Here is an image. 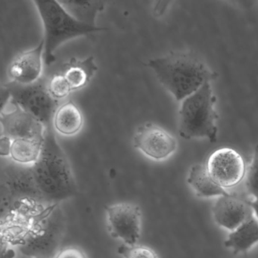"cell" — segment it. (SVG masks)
Returning <instances> with one entry per match:
<instances>
[{"mask_svg":"<svg viewBox=\"0 0 258 258\" xmlns=\"http://www.w3.org/2000/svg\"><path fill=\"white\" fill-rule=\"evenodd\" d=\"M54 258H87V256L80 247L69 246L60 249Z\"/></svg>","mask_w":258,"mask_h":258,"instance_id":"obj_23","label":"cell"},{"mask_svg":"<svg viewBox=\"0 0 258 258\" xmlns=\"http://www.w3.org/2000/svg\"><path fill=\"white\" fill-rule=\"evenodd\" d=\"M44 62V41L42 39L33 49L19 54L9 66L8 75L12 82L19 85L35 84L42 79Z\"/></svg>","mask_w":258,"mask_h":258,"instance_id":"obj_12","label":"cell"},{"mask_svg":"<svg viewBox=\"0 0 258 258\" xmlns=\"http://www.w3.org/2000/svg\"><path fill=\"white\" fill-rule=\"evenodd\" d=\"M66 230V217L59 204L45 208L19 246L28 257L54 258L60 250Z\"/></svg>","mask_w":258,"mask_h":258,"instance_id":"obj_6","label":"cell"},{"mask_svg":"<svg viewBox=\"0 0 258 258\" xmlns=\"http://www.w3.org/2000/svg\"><path fill=\"white\" fill-rule=\"evenodd\" d=\"M43 24L44 36V62L46 66L55 61V52L60 46L77 37L104 31L105 28L81 23L72 17L59 1H34Z\"/></svg>","mask_w":258,"mask_h":258,"instance_id":"obj_4","label":"cell"},{"mask_svg":"<svg viewBox=\"0 0 258 258\" xmlns=\"http://www.w3.org/2000/svg\"><path fill=\"white\" fill-rule=\"evenodd\" d=\"M64 10L78 22L96 27V20L99 13L105 10V2L102 1H59Z\"/></svg>","mask_w":258,"mask_h":258,"instance_id":"obj_18","label":"cell"},{"mask_svg":"<svg viewBox=\"0 0 258 258\" xmlns=\"http://www.w3.org/2000/svg\"><path fill=\"white\" fill-rule=\"evenodd\" d=\"M52 127L46 128L40 158L32 165L37 185L50 205L68 200L78 192L73 170Z\"/></svg>","mask_w":258,"mask_h":258,"instance_id":"obj_2","label":"cell"},{"mask_svg":"<svg viewBox=\"0 0 258 258\" xmlns=\"http://www.w3.org/2000/svg\"><path fill=\"white\" fill-rule=\"evenodd\" d=\"M187 183L199 198H219L229 194L210 176L205 164L191 166L187 176Z\"/></svg>","mask_w":258,"mask_h":258,"instance_id":"obj_16","label":"cell"},{"mask_svg":"<svg viewBox=\"0 0 258 258\" xmlns=\"http://www.w3.org/2000/svg\"><path fill=\"white\" fill-rule=\"evenodd\" d=\"M5 87L11 95L10 103L13 106L31 114L46 127L52 126L54 114L60 104L49 94L46 81L41 79L28 86L11 82Z\"/></svg>","mask_w":258,"mask_h":258,"instance_id":"obj_7","label":"cell"},{"mask_svg":"<svg viewBox=\"0 0 258 258\" xmlns=\"http://www.w3.org/2000/svg\"><path fill=\"white\" fill-rule=\"evenodd\" d=\"M245 185L250 196L258 197V144L253 149L250 164L246 170Z\"/></svg>","mask_w":258,"mask_h":258,"instance_id":"obj_21","label":"cell"},{"mask_svg":"<svg viewBox=\"0 0 258 258\" xmlns=\"http://www.w3.org/2000/svg\"><path fill=\"white\" fill-rule=\"evenodd\" d=\"M110 233L126 245H134L141 235V209L129 202L114 204L106 208Z\"/></svg>","mask_w":258,"mask_h":258,"instance_id":"obj_9","label":"cell"},{"mask_svg":"<svg viewBox=\"0 0 258 258\" xmlns=\"http://www.w3.org/2000/svg\"><path fill=\"white\" fill-rule=\"evenodd\" d=\"M216 96L211 83L180 103L178 119L179 136L185 140L205 139L211 143L217 140V114Z\"/></svg>","mask_w":258,"mask_h":258,"instance_id":"obj_5","label":"cell"},{"mask_svg":"<svg viewBox=\"0 0 258 258\" xmlns=\"http://www.w3.org/2000/svg\"><path fill=\"white\" fill-rule=\"evenodd\" d=\"M13 141L11 138L5 135H1L0 140V155L2 157H10Z\"/></svg>","mask_w":258,"mask_h":258,"instance_id":"obj_24","label":"cell"},{"mask_svg":"<svg viewBox=\"0 0 258 258\" xmlns=\"http://www.w3.org/2000/svg\"><path fill=\"white\" fill-rule=\"evenodd\" d=\"M50 204L40 191L32 166L7 161L0 173L1 219L14 212L40 213Z\"/></svg>","mask_w":258,"mask_h":258,"instance_id":"obj_3","label":"cell"},{"mask_svg":"<svg viewBox=\"0 0 258 258\" xmlns=\"http://www.w3.org/2000/svg\"><path fill=\"white\" fill-rule=\"evenodd\" d=\"M133 144L145 156L157 161L170 158L178 146L176 138L168 131L151 123H145L138 128Z\"/></svg>","mask_w":258,"mask_h":258,"instance_id":"obj_10","label":"cell"},{"mask_svg":"<svg viewBox=\"0 0 258 258\" xmlns=\"http://www.w3.org/2000/svg\"><path fill=\"white\" fill-rule=\"evenodd\" d=\"M48 91L57 102L63 100L69 96L72 90L62 74H56L46 82Z\"/></svg>","mask_w":258,"mask_h":258,"instance_id":"obj_20","label":"cell"},{"mask_svg":"<svg viewBox=\"0 0 258 258\" xmlns=\"http://www.w3.org/2000/svg\"><path fill=\"white\" fill-rule=\"evenodd\" d=\"M13 107V110L1 111L0 123L2 135L7 136L13 140L19 139L43 140L47 127L31 114L19 107Z\"/></svg>","mask_w":258,"mask_h":258,"instance_id":"obj_11","label":"cell"},{"mask_svg":"<svg viewBox=\"0 0 258 258\" xmlns=\"http://www.w3.org/2000/svg\"><path fill=\"white\" fill-rule=\"evenodd\" d=\"M250 208H251L253 217H254L258 221V197L254 198V199L250 201Z\"/></svg>","mask_w":258,"mask_h":258,"instance_id":"obj_25","label":"cell"},{"mask_svg":"<svg viewBox=\"0 0 258 258\" xmlns=\"http://www.w3.org/2000/svg\"><path fill=\"white\" fill-rule=\"evenodd\" d=\"M258 243V221L253 214L239 227L232 231L224 244L233 253H244Z\"/></svg>","mask_w":258,"mask_h":258,"instance_id":"obj_17","label":"cell"},{"mask_svg":"<svg viewBox=\"0 0 258 258\" xmlns=\"http://www.w3.org/2000/svg\"><path fill=\"white\" fill-rule=\"evenodd\" d=\"M210 176L222 188H230L241 183L245 177V163L242 156L231 148L214 151L207 161Z\"/></svg>","mask_w":258,"mask_h":258,"instance_id":"obj_8","label":"cell"},{"mask_svg":"<svg viewBox=\"0 0 258 258\" xmlns=\"http://www.w3.org/2000/svg\"><path fill=\"white\" fill-rule=\"evenodd\" d=\"M97 71L94 58L89 56L84 59L72 58L63 66L61 74L67 80L72 91H77L87 87Z\"/></svg>","mask_w":258,"mask_h":258,"instance_id":"obj_15","label":"cell"},{"mask_svg":"<svg viewBox=\"0 0 258 258\" xmlns=\"http://www.w3.org/2000/svg\"><path fill=\"white\" fill-rule=\"evenodd\" d=\"M26 258H38V257H28V256H25Z\"/></svg>","mask_w":258,"mask_h":258,"instance_id":"obj_26","label":"cell"},{"mask_svg":"<svg viewBox=\"0 0 258 258\" xmlns=\"http://www.w3.org/2000/svg\"><path fill=\"white\" fill-rule=\"evenodd\" d=\"M84 115L78 105L72 101L61 104L55 111L52 126L55 132L64 137L76 135L82 129Z\"/></svg>","mask_w":258,"mask_h":258,"instance_id":"obj_14","label":"cell"},{"mask_svg":"<svg viewBox=\"0 0 258 258\" xmlns=\"http://www.w3.org/2000/svg\"><path fill=\"white\" fill-rule=\"evenodd\" d=\"M43 143V140L30 139L14 140L13 141L10 158H11V161L17 164L34 165L40 158Z\"/></svg>","mask_w":258,"mask_h":258,"instance_id":"obj_19","label":"cell"},{"mask_svg":"<svg viewBox=\"0 0 258 258\" xmlns=\"http://www.w3.org/2000/svg\"><path fill=\"white\" fill-rule=\"evenodd\" d=\"M118 253L123 258H158L153 249L139 244L126 245L123 244L119 247Z\"/></svg>","mask_w":258,"mask_h":258,"instance_id":"obj_22","label":"cell"},{"mask_svg":"<svg viewBox=\"0 0 258 258\" xmlns=\"http://www.w3.org/2000/svg\"><path fill=\"white\" fill-rule=\"evenodd\" d=\"M214 221L220 227L235 230L253 214L250 201L229 193L217 198L212 208Z\"/></svg>","mask_w":258,"mask_h":258,"instance_id":"obj_13","label":"cell"},{"mask_svg":"<svg viewBox=\"0 0 258 258\" xmlns=\"http://www.w3.org/2000/svg\"><path fill=\"white\" fill-rule=\"evenodd\" d=\"M147 66L177 102H182L217 78L202 58L190 52H171L149 60Z\"/></svg>","mask_w":258,"mask_h":258,"instance_id":"obj_1","label":"cell"}]
</instances>
